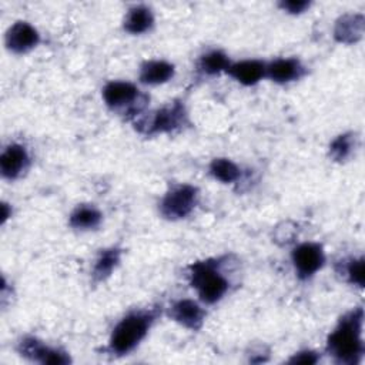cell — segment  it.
<instances>
[{
  "label": "cell",
  "instance_id": "obj_1",
  "mask_svg": "<svg viewBox=\"0 0 365 365\" xmlns=\"http://www.w3.org/2000/svg\"><path fill=\"white\" fill-rule=\"evenodd\" d=\"M364 309L356 307L344 314L327 338V352L336 364L356 365L364 355Z\"/></svg>",
  "mask_w": 365,
  "mask_h": 365
},
{
  "label": "cell",
  "instance_id": "obj_2",
  "mask_svg": "<svg viewBox=\"0 0 365 365\" xmlns=\"http://www.w3.org/2000/svg\"><path fill=\"white\" fill-rule=\"evenodd\" d=\"M157 317V308L128 312L114 327L108 341V351L114 355H125L131 352L147 336Z\"/></svg>",
  "mask_w": 365,
  "mask_h": 365
},
{
  "label": "cell",
  "instance_id": "obj_3",
  "mask_svg": "<svg viewBox=\"0 0 365 365\" xmlns=\"http://www.w3.org/2000/svg\"><path fill=\"white\" fill-rule=\"evenodd\" d=\"M221 259L210 258L192 262L188 267L190 284L204 304L221 301L230 289V281L221 271Z\"/></svg>",
  "mask_w": 365,
  "mask_h": 365
},
{
  "label": "cell",
  "instance_id": "obj_4",
  "mask_svg": "<svg viewBox=\"0 0 365 365\" xmlns=\"http://www.w3.org/2000/svg\"><path fill=\"white\" fill-rule=\"evenodd\" d=\"M188 123V114L181 101H173L148 117H141L135 121V128L145 135L168 134L182 128Z\"/></svg>",
  "mask_w": 365,
  "mask_h": 365
},
{
  "label": "cell",
  "instance_id": "obj_5",
  "mask_svg": "<svg viewBox=\"0 0 365 365\" xmlns=\"http://www.w3.org/2000/svg\"><path fill=\"white\" fill-rule=\"evenodd\" d=\"M198 188L191 184H178L171 187L160 202V214L170 221L188 217L198 202Z\"/></svg>",
  "mask_w": 365,
  "mask_h": 365
},
{
  "label": "cell",
  "instance_id": "obj_6",
  "mask_svg": "<svg viewBox=\"0 0 365 365\" xmlns=\"http://www.w3.org/2000/svg\"><path fill=\"white\" fill-rule=\"evenodd\" d=\"M106 106L114 111L124 110L125 114L137 117L144 107L140 90L130 81H108L101 91Z\"/></svg>",
  "mask_w": 365,
  "mask_h": 365
},
{
  "label": "cell",
  "instance_id": "obj_7",
  "mask_svg": "<svg viewBox=\"0 0 365 365\" xmlns=\"http://www.w3.org/2000/svg\"><path fill=\"white\" fill-rule=\"evenodd\" d=\"M291 261L299 279L312 278L325 264V252L319 242H301L291 252Z\"/></svg>",
  "mask_w": 365,
  "mask_h": 365
},
{
  "label": "cell",
  "instance_id": "obj_8",
  "mask_svg": "<svg viewBox=\"0 0 365 365\" xmlns=\"http://www.w3.org/2000/svg\"><path fill=\"white\" fill-rule=\"evenodd\" d=\"M17 351L21 356L36 361L40 364H53V365H66L70 364V355L58 348H53L41 342L34 336H24L19 342Z\"/></svg>",
  "mask_w": 365,
  "mask_h": 365
},
{
  "label": "cell",
  "instance_id": "obj_9",
  "mask_svg": "<svg viewBox=\"0 0 365 365\" xmlns=\"http://www.w3.org/2000/svg\"><path fill=\"white\" fill-rule=\"evenodd\" d=\"M4 43L7 50L14 54H24L40 43L38 31L27 21H16L6 31Z\"/></svg>",
  "mask_w": 365,
  "mask_h": 365
},
{
  "label": "cell",
  "instance_id": "obj_10",
  "mask_svg": "<svg viewBox=\"0 0 365 365\" xmlns=\"http://www.w3.org/2000/svg\"><path fill=\"white\" fill-rule=\"evenodd\" d=\"M168 317L181 327L191 331H197L204 324L205 311L197 301L182 298L170 305Z\"/></svg>",
  "mask_w": 365,
  "mask_h": 365
},
{
  "label": "cell",
  "instance_id": "obj_11",
  "mask_svg": "<svg viewBox=\"0 0 365 365\" xmlns=\"http://www.w3.org/2000/svg\"><path fill=\"white\" fill-rule=\"evenodd\" d=\"M30 157L24 145L11 143L9 144L0 155V171L7 180H16L29 168Z\"/></svg>",
  "mask_w": 365,
  "mask_h": 365
},
{
  "label": "cell",
  "instance_id": "obj_12",
  "mask_svg": "<svg viewBox=\"0 0 365 365\" xmlns=\"http://www.w3.org/2000/svg\"><path fill=\"white\" fill-rule=\"evenodd\" d=\"M307 73L305 66L295 57H279L267 63V78L274 83L285 84L297 81Z\"/></svg>",
  "mask_w": 365,
  "mask_h": 365
},
{
  "label": "cell",
  "instance_id": "obj_13",
  "mask_svg": "<svg viewBox=\"0 0 365 365\" xmlns=\"http://www.w3.org/2000/svg\"><path fill=\"white\" fill-rule=\"evenodd\" d=\"M242 86H255L267 76V63L262 60H241L231 63L225 71Z\"/></svg>",
  "mask_w": 365,
  "mask_h": 365
},
{
  "label": "cell",
  "instance_id": "obj_14",
  "mask_svg": "<svg viewBox=\"0 0 365 365\" xmlns=\"http://www.w3.org/2000/svg\"><path fill=\"white\" fill-rule=\"evenodd\" d=\"M365 19L361 13L342 14L334 26V38L342 44H354L364 36Z\"/></svg>",
  "mask_w": 365,
  "mask_h": 365
},
{
  "label": "cell",
  "instance_id": "obj_15",
  "mask_svg": "<svg viewBox=\"0 0 365 365\" xmlns=\"http://www.w3.org/2000/svg\"><path fill=\"white\" fill-rule=\"evenodd\" d=\"M175 74V67L165 60H147L140 66L138 78L143 84L158 86L170 81Z\"/></svg>",
  "mask_w": 365,
  "mask_h": 365
},
{
  "label": "cell",
  "instance_id": "obj_16",
  "mask_svg": "<svg viewBox=\"0 0 365 365\" xmlns=\"http://www.w3.org/2000/svg\"><path fill=\"white\" fill-rule=\"evenodd\" d=\"M154 26V14L148 6L135 4L130 7L125 13L123 29L128 34H144L150 31Z\"/></svg>",
  "mask_w": 365,
  "mask_h": 365
},
{
  "label": "cell",
  "instance_id": "obj_17",
  "mask_svg": "<svg viewBox=\"0 0 365 365\" xmlns=\"http://www.w3.org/2000/svg\"><path fill=\"white\" fill-rule=\"evenodd\" d=\"M121 254L123 251L117 247L100 250L91 269V278L96 284L106 281L113 274L121 261Z\"/></svg>",
  "mask_w": 365,
  "mask_h": 365
},
{
  "label": "cell",
  "instance_id": "obj_18",
  "mask_svg": "<svg viewBox=\"0 0 365 365\" xmlns=\"http://www.w3.org/2000/svg\"><path fill=\"white\" fill-rule=\"evenodd\" d=\"M101 220L103 214L96 205L80 204L71 211L68 217V224L74 230L88 231L97 228L101 224Z\"/></svg>",
  "mask_w": 365,
  "mask_h": 365
},
{
  "label": "cell",
  "instance_id": "obj_19",
  "mask_svg": "<svg viewBox=\"0 0 365 365\" xmlns=\"http://www.w3.org/2000/svg\"><path fill=\"white\" fill-rule=\"evenodd\" d=\"M230 64L231 61L222 50H210L200 56L197 61V68L205 76H217L220 73H225Z\"/></svg>",
  "mask_w": 365,
  "mask_h": 365
},
{
  "label": "cell",
  "instance_id": "obj_20",
  "mask_svg": "<svg viewBox=\"0 0 365 365\" xmlns=\"http://www.w3.org/2000/svg\"><path fill=\"white\" fill-rule=\"evenodd\" d=\"M210 174L224 184H231L241 178V168L232 160L218 157L210 163Z\"/></svg>",
  "mask_w": 365,
  "mask_h": 365
},
{
  "label": "cell",
  "instance_id": "obj_21",
  "mask_svg": "<svg viewBox=\"0 0 365 365\" xmlns=\"http://www.w3.org/2000/svg\"><path fill=\"white\" fill-rule=\"evenodd\" d=\"M356 147V137L354 133H342L336 135L329 144V157L336 163L346 161Z\"/></svg>",
  "mask_w": 365,
  "mask_h": 365
},
{
  "label": "cell",
  "instance_id": "obj_22",
  "mask_svg": "<svg viewBox=\"0 0 365 365\" xmlns=\"http://www.w3.org/2000/svg\"><path fill=\"white\" fill-rule=\"evenodd\" d=\"M338 274L344 277V279L358 288L364 287V258L362 257H351L341 262V268L338 269Z\"/></svg>",
  "mask_w": 365,
  "mask_h": 365
},
{
  "label": "cell",
  "instance_id": "obj_23",
  "mask_svg": "<svg viewBox=\"0 0 365 365\" xmlns=\"http://www.w3.org/2000/svg\"><path fill=\"white\" fill-rule=\"evenodd\" d=\"M278 6L282 11H287L289 14H301L307 9H309L311 3L308 0H282L278 3Z\"/></svg>",
  "mask_w": 365,
  "mask_h": 365
},
{
  "label": "cell",
  "instance_id": "obj_24",
  "mask_svg": "<svg viewBox=\"0 0 365 365\" xmlns=\"http://www.w3.org/2000/svg\"><path fill=\"white\" fill-rule=\"evenodd\" d=\"M319 359L318 354L314 352V351H309V349H305V351H299L297 354H294L288 362L289 364H304V365H311V364H317Z\"/></svg>",
  "mask_w": 365,
  "mask_h": 365
}]
</instances>
